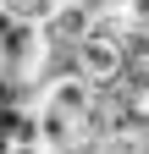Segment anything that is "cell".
Instances as JSON below:
<instances>
[{
	"label": "cell",
	"mask_w": 149,
	"mask_h": 154,
	"mask_svg": "<svg viewBox=\"0 0 149 154\" xmlns=\"http://www.w3.org/2000/svg\"><path fill=\"white\" fill-rule=\"evenodd\" d=\"M88 22H94V11H88L83 0H61V6L50 11V22L39 28L44 33V50H78L88 38Z\"/></svg>",
	"instance_id": "obj_1"
},
{
	"label": "cell",
	"mask_w": 149,
	"mask_h": 154,
	"mask_svg": "<svg viewBox=\"0 0 149 154\" xmlns=\"http://www.w3.org/2000/svg\"><path fill=\"white\" fill-rule=\"evenodd\" d=\"M78 138H83V132H78V121H66L61 110H50V105L39 99V149H44V154H66Z\"/></svg>",
	"instance_id": "obj_2"
},
{
	"label": "cell",
	"mask_w": 149,
	"mask_h": 154,
	"mask_svg": "<svg viewBox=\"0 0 149 154\" xmlns=\"http://www.w3.org/2000/svg\"><path fill=\"white\" fill-rule=\"evenodd\" d=\"M0 6H6L17 22H33V28H44V22H50V11L61 6V0H0Z\"/></svg>",
	"instance_id": "obj_3"
}]
</instances>
